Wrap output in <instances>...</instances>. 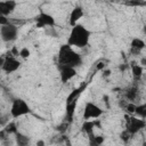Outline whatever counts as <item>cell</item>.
<instances>
[{"label": "cell", "instance_id": "8", "mask_svg": "<svg viewBox=\"0 0 146 146\" xmlns=\"http://www.w3.org/2000/svg\"><path fill=\"white\" fill-rule=\"evenodd\" d=\"M19 67H21V62L18 59H16L14 56H7L5 58V62H3V65H2V70L6 73H8V74L14 73Z\"/></svg>", "mask_w": 146, "mask_h": 146}, {"label": "cell", "instance_id": "22", "mask_svg": "<svg viewBox=\"0 0 146 146\" xmlns=\"http://www.w3.org/2000/svg\"><path fill=\"white\" fill-rule=\"evenodd\" d=\"M10 22H9V19H8V17H0V26H3V25H7V24H9Z\"/></svg>", "mask_w": 146, "mask_h": 146}, {"label": "cell", "instance_id": "11", "mask_svg": "<svg viewBox=\"0 0 146 146\" xmlns=\"http://www.w3.org/2000/svg\"><path fill=\"white\" fill-rule=\"evenodd\" d=\"M82 16H83V9H82V7H80V6L74 7V8L72 9L71 14H70V17H68L70 25H71V26L76 25L78 22H79V19L82 18Z\"/></svg>", "mask_w": 146, "mask_h": 146}, {"label": "cell", "instance_id": "1", "mask_svg": "<svg viewBox=\"0 0 146 146\" xmlns=\"http://www.w3.org/2000/svg\"><path fill=\"white\" fill-rule=\"evenodd\" d=\"M91 32L82 24H76L72 26L71 32L67 36V43L70 47H76V48H84L88 46L90 41Z\"/></svg>", "mask_w": 146, "mask_h": 146}, {"label": "cell", "instance_id": "9", "mask_svg": "<svg viewBox=\"0 0 146 146\" xmlns=\"http://www.w3.org/2000/svg\"><path fill=\"white\" fill-rule=\"evenodd\" d=\"M17 7V2L13 0L0 1V17H8Z\"/></svg>", "mask_w": 146, "mask_h": 146}, {"label": "cell", "instance_id": "23", "mask_svg": "<svg viewBox=\"0 0 146 146\" xmlns=\"http://www.w3.org/2000/svg\"><path fill=\"white\" fill-rule=\"evenodd\" d=\"M105 67V64L104 63H98V65H97V70H103Z\"/></svg>", "mask_w": 146, "mask_h": 146}, {"label": "cell", "instance_id": "26", "mask_svg": "<svg viewBox=\"0 0 146 146\" xmlns=\"http://www.w3.org/2000/svg\"><path fill=\"white\" fill-rule=\"evenodd\" d=\"M110 74H111V70H110V71L107 70V71L104 72V76H107V75H110Z\"/></svg>", "mask_w": 146, "mask_h": 146}, {"label": "cell", "instance_id": "21", "mask_svg": "<svg viewBox=\"0 0 146 146\" xmlns=\"http://www.w3.org/2000/svg\"><path fill=\"white\" fill-rule=\"evenodd\" d=\"M6 130H7L8 132H15V133L17 132L16 125H15V124H13V123H11V124H8V125H7V128H6Z\"/></svg>", "mask_w": 146, "mask_h": 146}, {"label": "cell", "instance_id": "20", "mask_svg": "<svg viewBox=\"0 0 146 146\" xmlns=\"http://www.w3.org/2000/svg\"><path fill=\"white\" fill-rule=\"evenodd\" d=\"M130 136H131V135H130L127 130H124V131H122V133H121V139H122L123 141H127V140H129Z\"/></svg>", "mask_w": 146, "mask_h": 146}, {"label": "cell", "instance_id": "16", "mask_svg": "<svg viewBox=\"0 0 146 146\" xmlns=\"http://www.w3.org/2000/svg\"><path fill=\"white\" fill-rule=\"evenodd\" d=\"M135 114H137V117L144 119L146 115V106L145 104H140V105H136L135 108Z\"/></svg>", "mask_w": 146, "mask_h": 146}, {"label": "cell", "instance_id": "13", "mask_svg": "<svg viewBox=\"0 0 146 146\" xmlns=\"http://www.w3.org/2000/svg\"><path fill=\"white\" fill-rule=\"evenodd\" d=\"M96 125H99L98 119L97 120H92V121H84L83 122V125H82V130L88 136H91V135H94V128Z\"/></svg>", "mask_w": 146, "mask_h": 146}, {"label": "cell", "instance_id": "4", "mask_svg": "<svg viewBox=\"0 0 146 146\" xmlns=\"http://www.w3.org/2000/svg\"><path fill=\"white\" fill-rule=\"evenodd\" d=\"M102 114H103V110L97 104L88 102L84 105L82 117L84 121H92V120H97L98 117H100Z\"/></svg>", "mask_w": 146, "mask_h": 146}, {"label": "cell", "instance_id": "25", "mask_svg": "<svg viewBox=\"0 0 146 146\" xmlns=\"http://www.w3.org/2000/svg\"><path fill=\"white\" fill-rule=\"evenodd\" d=\"M3 62H5V58L2 56H0V68H2V65H3Z\"/></svg>", "mask_w": 146, "mask_h": 146}, {"label": "cell", "instance_id": "17", "mask_svg": "<svg viewBox=\"0 0 146 146\" xmlns=\"http://www.w3.org/2000/svg\"><path fill=\"white\" fill-rule=\"evenodd\" d=\"M125 96H127V98H128L129 100H133V99L136 98V96H137V89H136V88H130V89L125 92Z\"/></svg>", "mask_w": 146, "mask_h": 146}, {"label": "cell", "instance_id": "18", "mask_svg": "<svg viewBox=\"0 0 146 146\" xmlns=\"http://www.w3.org/2000/svg\"><path fill=\"white\" fill-rule=\"evenodd\" d=\"M30 55H31V52H30V49H29L27 47L22 48V49L19 50V52H18V56H21L23 59L29 58V57H30Z\"/></svg>", "mask_w": 146, "mask_h": 146}, {"label": "cell", "instance_id": "3", "mask_svg": "<svg viewBox=\"0 0 146 146\" xmlns=\"http://www.w3.org/2000/svg\"><path fill=\"white\" fill-rule=\"evenodd\" d=\"M30 113H32V110H31V107L29 106V104L24 99L15 98L13 100L11 106H10V115H11V117L18 119V117L27 115Z\"/></svg>", "mask_w": 146, "mask_h": 146}, {"label": "cell", "instance_id": "5", "mask_svg": "<svg viewBox=\"0 0 146 146\" xmlns=\"http://www.w3.org/2000/svg\"><path fill=\"white\" fill-rule=\"evenodd\" d=\"M0 36L5 42L15 41L18 36V26L13 23L0 26Z\"/></svg>", "mask_w": 146, "mask_h": 146}, {"label": "cell", "instance_id": "27", "mask_svg": "<svg viewBox=\"0 0 146 146\" xmlns=\"http://www.w3.org/2000/svg\"><path fill=\"white\" fill-rule=\"evenodd\" d=\"M1 123H2V122H1V120H0V125H1Z\"/></svg>", "mask_w": 146, "mask_h": 146}, {"label": "cell", "instance_id": "7", "mask_svg": "<svg viewBox=\"0 0 146 146\" xmlns=\"http://www.w3.org/2000/svg\"><path fill=\"white\" fill-rule=\"evenodd\" d=\"M35 24H36V27L39 29H52L56 22H55V18L50 14L41 11L35 17Z\"/></svg>", "mask_w": 146, "mask_h": 146}, {"label": "cell", "instance_id": "12", "mask_svg": "<svg viewBox=\"0 0 146 146\" xmlns=\"http://www.w3.org/2000/svg\"><path fill=\"white\" fill-rule=\"evenodd\" d=\"M130 48H131V52L138 54V52H140V51L145 48V42H144V40L140 39V38H133V39L131 40Z\"/></svg>", "mask_w": 146, "mask_h": 146}, {"label": "cell", "instance_id": "15", "mask_svg": "<svg viewBox=\"0 0 146 146\" xmlns=\"http://www.w3.org/2000/svg\"><path fill=\"white\" fill-rule=\"evenodd\" d=\"M16 141H17V145L18 146H27L29 145V137L23 135V133H19V132H16Z\"/></svg>", "mask_w": 146, "mask_h": 146}, {"label": "cell", "instance_id": "2", "mask_svg": "<svg viewBox=\"0 0 146 146\" xmlns=\"http://www.w3.org/2000/svg\"><path fill=\"white\" fill-rule=\"evenodd\" d=\"M82 58L81 56L68 44L60 46L58 50V64L59 66H68V67H76L81 64Z\"/></svg>", "mask_w": 146, "mask_h": 146}, {"label": "cell", "instance_id": "24", "mask_svg": "<svg viewBox=\"0 0 146 146\" xmlns=\"http://www.w3.org/2000/svg\"><path fill=\"white\" fill-rule=\"evenodd\" d=\"M36 146H44V141L43 140H38L36 141Z\"/></svg>", "mask_w": 146, "mask_h": 146}, {"label": "cell", "instance_id": "6", "mask_svg": "<svg viewBox=\"0 0 146 146\" xmlns=\"http://www.w3.org/2000/svg\"><path fill=\"white\" fill-rule=\"evenodd\" d=\"M125 130L132 136L145 128V120L136 116H127L125 115Z\"/></svg>", "mask_w": 146, "mask_h": 146}, {"label": "cell", "instance_id": "19", "mask_svg": "<svg viewBox=\"0 0 146 146\" xmlns=\"http://www.w3.org/2000/svg\"><path fill=\"white\" fill-rule=\"evenodd\" d=\"M135 108H136V105L133 103H128L125 106V110L128 113H135Z\"/></svg>", "mask_w": 146, "mask_h": 146}, {"label": "cell", "instance_id": "10", "mask_svg": "<svg viewBox=\"0 0 146 146\" xmlns=\"http://www.w3.org/2000/svg\"><path fill=\"white\" fill-rule=\"evenodd\" d=\"M76 75V70L68 66H59V78L62 82H67Z\"/></svg>", "mask_w": 146, "mask_h": 146}, {"label": "cell", "instance_id": "14", "mask_svg": "<svg viewBox=\"0 0 146 146\" xmlns=\"http://www.w3.org/2000/svg\"><path fill=\"white\" fill-rule=\"evenodd\" d=\"M131 71H132L133 78L138 80V79L141 78L143 72H144V68H143L141 65H138V64H136V63H132V65H131Z\"/></svg>", "mask_w": 146, "mask_h": 146}]
</instances>
